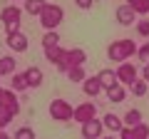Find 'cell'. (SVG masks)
Here are the masks:
<instances>
[{
  "instance_id": "30bf717a",
  "label": "cell",
  "mask_w": 149,
  "mask_h": 139,
  "mask_svg": "<svg viewBox=\"0 0 149 139\" xmlns=\"http://www.w3.org/2000/svg\"><path fill=\"white\" fill-rule=\"evenodd\" d=\"M65 60H67L70 67H82V65L87 62V52L82 47H72V50L65 52Z\"/></svg>"
},
{
  "instance_id": "4fadbf2b",
  "label": "cell",
  "mask_w": 149,
  "mask_h": 139,
  "mask_svg": "<svg viewBox=\"0 0 149 139\" xmlns=\"http://www.w3.org/2000/svg\"><path fill=\"white\" fill-rule=\"evenodd\" d=\"M25 80H27V85H30V87H40L45 82V75H42V70H40V67L32 65V67L25 70Z\"/></svg>"
},
{
  "instance_id": "d6986e66",
  "label": "cell",
  "mask_w": 149,
  "mask_h": 139,
  "mask_svg": "<svg viewBox=\"0 0 149 139\" xmlns=\"http://www.w3.org/2000/svg\"><path fill=\"white\" fill-rule=\"evenodd\" d=\"M15 57L13 55H3L0 57V77L3 75H15Z\"/></svg>"
},
{
  "instance_id": "d6a6232c",
  "label": "cell",
  "mask_w": 149,
  "mask_h": 139,
  "mask_svg": "<svg viewBox=\"0 0 149 139\" xmlns=\"http://www.w3.org/2000/svg\"><path fill=\"white\" fill-rule=\"evenodd\" d=\"M142 80H144V82H149V62L144 65V70H142Z\"/></svg>"
},
{
  "instance_id": "f1b7e54d",
  "label": "cell",
  "mask_w": 149,
  "mask_h": 139,
  "mask_svg": "<svg viewBox=\"0 0 149 139\" xmlns=\"http://www.w3.org/2000/svg\"><path fill=\"white\" fill-rule=\"evenodd\" d=\"M134 27H137V32L142 35V38H149V20H147V17H144V20H137Z\"/></svg>"
},
{
  "instance_id": "7402d4cb",
  "label": "cell",
  "mask_w": 149,
  "mask_h": 139,
  "mask_svg": "<svg viewBox=\"0 0 149 139\" xmlns=\"http://www.w3.org/2000/svg\"><path fill=\"white\" fill-rule=\"evenodd\" d=\"M122 122H124V127H137V124H142V112L139 109H129L122 117Z\"/></svg>"
},
{
  "instance_id": "ac0fdd59",
  "label": "cell",
  "mask_w": 149,
  "mask_h": 139,
  "mask_svg": "<svg viewBox=\"0 0 149 139\" xmlns=\"http://www.w3.org/2000/svg\"><path fill=\"white\" fill-rule=\"evenodd\" d=\"M47 5V0H25V13H30L32 17H40Z\"/></svg>"
},
{
  "instance_id": "3957f363",
  "label": "cell",
  "mask_w": 149,
  "mask_h": 139,
  "mask_svg": "<svg viewBox=\"0 0 149 139\" xmlns=\"http://www.w3.org/2000/svg\"><path fill=\"white\" fill-rule=\"evenodd\" d=\"M20 17H22V10L17 5H5L0 10V20L5 25V32L13 35V32H20Z\"/></svg>"
},
{
  "instance_id": "2e32d148",
  "label": "cell",
  "mask_w": 149,
  "mask_h": 139,
  "mask_svg": "<svg viewBox=\"0 0 149 139\" xmlns=\"http://www.w3.org/2000/svg\"><path fill=\"white\" fill-rule=\"evenodd\" d=\"M107 92V99L109 102H114V104H119V102H124V97H127V90H124V85H114V87H109V90H104Z\"/></svg>"
},
{
  "instance_id": "1f68e13d",
  "label": "cell",
  "mask_w": 149,
  "mask_h": 139,
  "mask_svg": "<svg viewBox=\"0 0 149 139\" xmlns=\"http://www.w3.org/2000/svg\"><path fill=\"white\" fill-rule=\"evenodd\" d=\"M119 139H134V129H132V127H122V132H119Z\"/></svg>"
},
{
  "instance_id": "6da1fadb",
  "label": "cell",
  "mask_w": 149,
  "mask_h": 139,
  "mask_svg": "<svg viewBox=\"0 0 149 139\" xmlns=\"http://www.w3.org/2000/svg\"><path fill=\"white\" fill-rule=\"evenodd\" d=\"M132 55H137V42L129 38H122V40H114V42L107 45V57L109 62H127Z\"/></svg>"
},
{
  "instance_id": "7c38bea8",
  "label": "cell",
  "mask_w": 149,
  "mask_h": 139,
  "mask_svg": "<svg viewBox=\"0 0 149 139\" xmlns=\"http://www.w3.org/2000/svg\"><path fill=\"white\" fill-rule=\"evenodd\" d=\"M82 92H85L87 97H100V92H102V85H100V80H97V75L95 77H87L85 82H82Z\"/></svg>"
},
{
  "instance_id": "cb8c5ba5",
  "label": "cell",
  "mask_w": 149,
  "mask_h": 139,
  "mask_svg": "<svg viewBox=\"0 0 149 139\" xmlns=\"http://www.w3.org/2000/svg\"><path fill=\"white\" fill-rule=\"evenodd\" d=\"M127 5L132 8L137 15H147L149 13V0H127Z\"/></svg>"
},
{
  "instance_id": "603a6c76",
  "label": "cell",
  "mask_w": 149,
  "mask_h": 139,
  "mask_svg": "<svg viewBox=\"0 0 149 139\" xmlns=\"http://www.w3.org/2000/svg\"><path fill=\"white\" fill-rule=\"evenodd\" d=\"M65 75H67V80H70V82H85V80H87L85 67H70Z\"/></svg>"
},
{
  "instance_id": "5b68a950",
  "label": "cell",
  "mask_w": 149,
  "mask_h": 139,
  "mask_svg": "<svg viewBox=\"0 0 149 139\" xmlns=\"http://www.w3.org/2000/svg\"><path fill=\"white\" fill-rule=\"evenodd\" d=\"M114 72H117V82H119V85H129V87H132V82L139 77L137 67H134L132 62H122Z\"/></svg>"
},
{
  "instance_id": "44dd1931",
  "label": "cell",
  "mask_w": 149,
  "mask_h": 139,
  "mask_svg": "<svg viewBox=\"0 0 149 139\" xmlns=\"http://www.w3.org/2000/svg\"><path fill=\"white\" fill-rule=\"evenodd\" d=\"M40 42H42V50L55 47V45H60V32H57V30H47V32L42 35V40H40Z\"/></svg>"
},
{
  "instance_id": "7a4b0ae2",
  "label": "cell",
  "mask_w": 149,
  "mask_h": 139,
  "mask_svg": "<svg viewBox=\"0 0 149 139\" xmlns=\"http://www.w3.org/2000/svg\"><path fill=\"white\" fill-rule=\"evenodd\" d=\"M62 20H65V10L60 5H55V3H47L45 10H42V15H40V25L45 27V32L47 30H57Z\"/></svg>"
},
{
  "instance_id": "52a82bcc",
  "label": "cell",
  "mask_w": 149,
  "mask_h": 139,
  "mask_svg": "<svg viewBox=\"0 0 149 139\" xmlns=\"http://www.w3.org/2000/svg\"><path fill=\"white\" fill-rule=\"evenodd\" d=\"M102 132H104V122L97 119V117L82 124V139H100Z\"/></svg>"
},
{
  "instance_id": "9a60e30c",
  "label": "cell",
  "mask_w": 149,
  "mask_h": 139,
  "mask_svg": "<svg viewBox=\"0 0 149 139\" xmlns=\"http://www.w3.org/2000/svg\"><path fill=\"white\" fill-rule=\"evenodd\" d=\"M97 80H100L102 90H109V87L117 85V72H114V70H100V72H97Z\"/></svg>"
},
{
  "instance_id": "4dcf8cb0",
  "label": "cell",
  "mask_w": 149,
  "mask_h": 139,
  "mask_svg": "<svg viewBox=\"0 0 149 139\" xmlns=\"http://www.w3.org/2000/svg\"><path fill=\"white\" fill-rule=\"evenodd\" d=\"M74 5L80 8V10H90V8L95 5V0H74Z\"/></svg>"
},
{
  "instance_id": "ffe728a7",
  "label": "cell",
  "mask_w": 149,
  "mask_h": 139,
  "mask_svg": "<svg viewBox=\"0 0 149 139\" xmlns=\"http://www.w3.org/2000/svg\"><path fill=\"white\" fill-rule=\"evenodd\" d=\"M62 57H65V47H60V45L45 50V60H47V62H52V65H57Z\"/></svg>"
},
{
  "instance_id": "8fae6325",
  "label": "cell",
  "mask_w": 149,
  "mask_h": 139,
  "mask_svg": "<svg viewBox=\"0 0 149 139\" xmlns=\"http://www.w3.org/2000/svg\"><path fill=\"white\" fill-rule=\"evenodd\" d=\"M8 47L13 52H25L27 50V38L22 32H13V35H8Z\"/></svg>"
},
{
  "instance_id": "836d02e7",
  "label": "cell",
  "mask_w": 149,
  "mask_h": 139,
  "mask_svg": "<svg viewBox=\"0 0 149 139\" xmlns=\"http://www.w3.org/2000/svg\"><path fill=\"white\" fill-rule=\"evenodd\" d=\"M0 139H10V134H8L5 129H0Z\"/></svg>"
},
{
  "instance_id": "f546056e",
  "label": "cell",
  "mask_w": 149,
  "mask_h": 139,
  "mask_svg": "<svg viewBox=\"0 0 149 139\" xmlns=\"http://www.w3.org/2000/svg\"><path fill=\"white\" fill-rule=\"evenodd\" d=\"M137 57L142 62H149V42H144L142 47H137Z\"/></svg>"
},
{
  "instance_id": "8992f818",
  "label": "cell",
  "mask_w": 149,
  "mask_h": 139,
  "mask_svg": "<svg viewBox=\"0 0 149 139\" xmlns=\"http://www.w3.org/2000/svg\"><path fill=\"white\" fill-rule=\"evenodd\" d=\"M97 117V107H95V102H82V104H77L74 107V122H80V124H85V122H90V119H95Z\"/></svg>"
},
{
  "instance_id": "e575fe53",
  "label": "cell",
  "mask_w": 149,
  "mask_h": 139,
  "mask_svg": "<svg viewBox=\"0 0 149 139\" xmlns=\"http://www.w3.org/2000/svg\"><path fill=\"white\" fill-rule=\"evenodd\" d=\"M100 139H114V137H100Z\"/></svg>"
},
{
  "instance_id": "ba28073f",
  "label": "cell",
  "mask_w": 149,
  "mask_h": 139,
  "mask_svg": "<svg viewBox=\"0 0 149 139\" xmlns=\"http://www.w3.org/2000/svg\"><path fill=\"white\" fill-rule=\"evenodd\" d=\"M0 104H3V107H8L10 109L13 114H20V102H17V92H13V90H3V87H0Z\"/></svg>"
},
{
  "instance_id": "83f0119b",
  "label": "cell",
  "mask_w": 149,
  "mask_h": 139,
  "mask_svg": "<svg viewBox=\"0 0 149 139\" xmlns=\"http://www.w3.org/2000/svg\"><path fill=\"white\" fill-rule=\"evenodd\" d=\"M15 139H35V129H30V127H20L15 132Z\"/></svg>"
},
{
  "instance_id": "5bb4252c",
  "label": "cell",
  "mask_w": 149,
  "mask_h": 139,
  "mask_svg": "<svg viewBox=\"0 0 149 139\" xmlns=\"http://www.w3.org/2000/svg\"><path fill=\"white\" fill-rule=\"evenodd\" d=\"M102 122H104V129H109V132H122V127H124V122H122V117H117L114 112H107L104 117H102Z\"/></svg>"
},
{
  "instance_id": "d4e9b609",
  "label": "cell",
  "mask_w": 149,
  "mask_h": 139,
  "mask_svg": "<svg viewBox=\"0 0 149 139\" xmlns=\"http://www.w3.org/2000/svg\"><path fill=\"white\" fill-rule=\"evenodd\" d=\"M129 90H132V95H134V97H144V95L149 92V85H147L144 80H139V77H137V80L132 82V87H129Z\"/></svg>"
},
{
  "instance_id": "4316f807",
  "label": "cell",
  "mask_w": 149,
  "mask_h": 139,
  "mask_svg": "<svg viewBox=\"0 0 149 139\" xmlns=\"http://www.w3.org/2000/svg\"><path fill=\"white\" fill-rule=\"evenodd\" d=\"M134 129V139H149V127L147 124H137V127H132Z\"/></svg>"
},
{
  "instance_id": "e0dca14e",
  "label": "cell",
  "mask_w": 149,
  "mask_h": 139,
  "mask_svg": "<svg viewBox=\"0 0 149 139\" xmlns=\"http://www.w3.org/2000/svg\"><path fill=\"white\" fill-rule=\"evenodd\" d=\"M10 90L13 92L30 90V85H27V80H25V72H15V75H10Z\"/></svg>"
},
{
  "instance_id": "484cf974",
  "label": "cell",
  "mask_w": 149,
  "mask_h": 139,
  "mask_svg": "<svg viewBox=\"0 0 149 139\" xmlns=\"http://www.w3.org/2000/svg\"><path fill=\"white\" fill-rule=\"evenodd\" d=\"M13 117H15V114H13L8 107H3V104H0V129H5L8 124L13 122Z\"/></svg>"
},
{
  "instance_id": "277c9868",
  "label": "cell",
  "mask_w": 149,
  "mask_h": 139,
  "mask_svg": "<svg viewBox=\"0 0 149 139\" xmlns=\"http://www.w3.org/2000/svg\"><path fill=\"white\" fill-rule=\"evenodd\" d=\"M50 117L55 122H70L74 117V107L67 99H52L50 102Z\"/></svg>"
},
{
  "instance_id": "9c48e42d",
  "label": "cell",
  "mask_w": 149,
  "mask_h": 139,
  "mask_svg": "<svg viewBox=\"0 0 149 139\" xmlns=\"http://www.w3.org/2000/svg\"><path fill=\"white\" fill-rule=\"evenodd\" d=\"M114 17H117L119 25H137V13H134L127 3H124V5H119L117 10H114Z\"/></svg>"
}]
</instances>
